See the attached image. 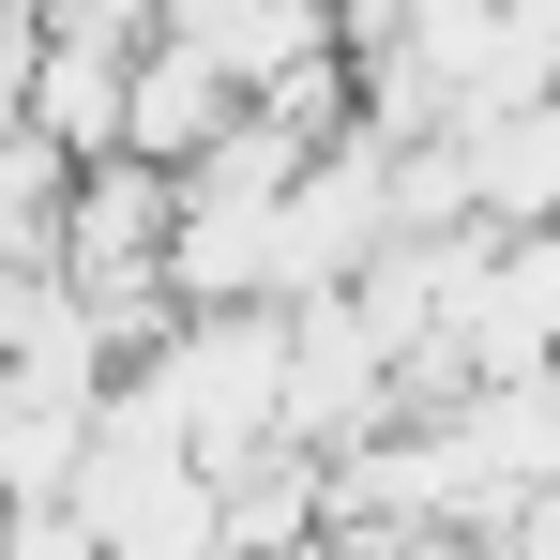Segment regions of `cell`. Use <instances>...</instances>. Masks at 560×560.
<instances>
[{
	"label": "cell",
	"mask_w": 560,
	"mask_h": 560,
	"mask_svg": "<svg viewBox=\"0 0 560 560\" xmlns=\"http://www.w3.org/2000/svg\"><path fill=\"white\" fill-rule=\"evenodd\" d=\"M197 485H212V560H303L334 530V469L303 455V440H258V455L197 469Z\"/></svg>",
	"instance_id": "obj_1"
}]
</instances>
